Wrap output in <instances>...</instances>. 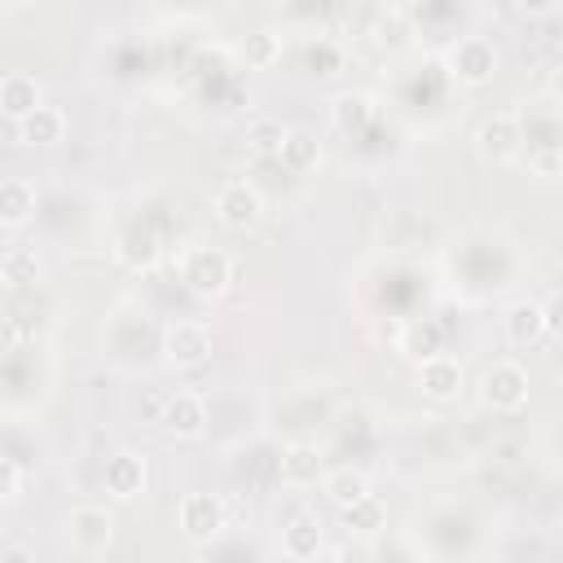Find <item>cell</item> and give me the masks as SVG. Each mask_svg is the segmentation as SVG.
<instances>
[{
	"instance_id": "6da1fadb",
	"label": "cell",
	"mask_w": 563,
	"mask_h": 563,
	"mask_svg": "<svg viewBox=\"0 0 563 563\" xmlns=\"http://www.w3.org/2000/svg\"><path fill=\"white\" fill-rule=\"evenodd\" d=\"M176 277L194 299H220V295H229V286L238 277V264L220 246H180Z\"/></svg>"
},
{
	"instance_id": "7a4b0ae2",
	"label": "cell",
	"mask_w": 563,
	"mask_h": 563,
	"mask_svg": "<svg viewBox=\"0 0 563 563\" xmlns=\"http://www.w3.org/2000/svg\"><path fill=\"white\" fill-rule=\"evenodd\" d=\"M501 66V48L488 40V35H457L449 48H444V70L462 84V88H484L493 84Z\"/></svg>"
},
{
	"instance_id": "3957f363",
	"label": "cell",
	"mask_w": 563,
	"mask_h": 563,
	"mask_svg": "<svg viewBox=\"0 0 563 563\" xmlns=\"http://www.w3.org/2000/svg\"><path fill=\"white\" fill-rule=\"evenodd\" d=\"M479 405L493 413H519L528 405V369L515 356L493 361L479 374Z\"/></svg>"
},
{
	"instance_id": "277c9868",
	"label": "cell",
	"mask_w": 563,
	"mask_h": 563,
	"mask_svg": "<svg viewBox=\"0 0 563 563\" xmlns=\"http://www.w3.org/2000/svg\"><path fill=\"white\" fill-rule=\"evenodd\" d=\"M211 211H216L220 229H229V233H251V229H260V220H264V194H260L251 180L233 176V180H224V185L216 189Z\"/></svg>"
},
{
	"instance_id": "5b68a950",
	"label": "cell",
	"mask_w": 563,
	"mask_h": 563,
	"mask_svg": "<svg viewBox=\"0 0 563 563\" xmlns=\"http://www.w3.org/2000/svg\"><path fill=\"white\" fill-rule=\"evenodd\" d=\"M176 528L189 545H211L229 528V506L216 493H185L176 506Z\"/></svg>"
},
{
	"instance_id": "8992f818",
	"label": "cell",
	"mask_w": 563,
	"mask_h": 563,
	"mask_svg": "<svg viewBox=\"0 0 563 563\" xmlns=\"http://www.w3.org/2000/svg\"><path fill=\"white\" fill-rule=\"evenodd\" d=\"M66 541H70V550L84 554V559L106 554V550L114 545V510H106V506H97V501L75 506V510L66 515Z\"/></svg>"
},
{
	"instance_id": "52a82bcc",
	"label": "cell",
	"mask_w": 563,
	"mask_h": 563,
	"mask_svg": "<svg viewBox=\"0 0 563 563\" xmlns=\"http://www.w3.org/2000/svg\"><path fill=\"white\" fill-rule=\"evenodd\" d=\"M163 361L172 369H198L211 361V325L207 321H194V317H180L163 330Z\"/></svg>"
},
{
	"instance_id": "ba28073f",
	"label": "cell",
	"mask_w": 563,
	"mask_h": 563,
	"mask_svg": "<svg viewBox=\"0 0 563 563\" xmlns=\"http://www.w3.org/2000/svg\"><path fill=\"white\" fill-rule=\"evenodd\" d=\"M418 391L427 396V400H435V405H453L462 391H466V369H462V361L453 356V352H431V356H422L418 361Z\"/></svg>"
},
{
	"instance_id": "9c48e42d",
	"label": "cell",
	"mask_w": 563,
	"mask_h": 563,
	"mask_svg": "<svg viewBox=\"0 0 563 563\" xmlns=\"http://www.w3.org/2000/svg\"><path fill=\"white\" fill-rule=\"evenodd\" d=\"M475 150H479L484 163H497V167L515 163L519 150H523V128H519V119H515L510 110L484 119V123L475 128Z\"/></svg>"
},
{
	"instance_id": "30bf717a",
	"label": "cell",
	"mask_w": 563,
	"mask_h": 563,
	"mask_svg": "<svg viewBox=\"0 0 563 563\" xmlns=\"http://www.w3.org/2000/svg\"><path fill=\"white\" fill-rule=\"evenodd\" d=\"M101 484H106V493H110L114 501H136V497H145V488H150V466H145L141 453L119 449V453L106 457Z\"/></svg>"
},
{
	"instance_id": "8fae6325",
	"label": "cell",
	"mask_w": 563,
	"mask_h": 563,
	"mask_svg": "<svg viewBox=\"0 0 563 563\" xmlns=\"http://www.w3.org/2000/svg\"><path fill=\"white\" fill-rule=\"evenodd\" d=\"M501 334L510 347H532L541 343L545 334H554V321L545 317V303L537 299H515L506 312H501Z\"/></svg>"
},
{
	"instance_id": "7c38bea8",
	"label": "cell",
	"mask_w": 563,
	"mask_h": 563,
	"mask_svg": "<svg viewBox=\"0 0 563 563\" xmlns=\"http://www.w3.org/2000/svg\"><path fill=\"white\" fill-rule=\"evenodd\" d=\"M207 422H211V413H207V400H202L198 391H172L167 413H163L158 427H163L172 440H198V435L207 431Z\"/></svg>"
},
{
	"instance_id": "4fadbf2b",
	"label": "cell",
	"mask_w": 563,
	"mask_h": 563,
	"mask_svg": "<svg viewBox=\"0 0 563 563\" xmlns=\"http://www.w3.org/2000/svg\"><path fill=\"white\" fill-rule=\"evenodd\" d=\"M321 475H325V453L312 440H290L282 449V484H290V488H317Z\"/></svg>"
},
{
	"instance_id": "5bb4252c",
	"label": "cell",
	"mask_w": 563,
	"mask_h": 563,
	"mask_svg": "<svg viewBox=\"0 0 563 563\" xmlns=\"http://www.w3.org/2000/svg\"><path fill=\"white\" fill-rule=\"evenodd\" d=\"M35 106H44L40 79L26 75V70H4V75H0V114H4L9 123H18V119H26Z\"/></svg>"
},
{
	"instance_id": "9a60e30c",
	"label": "cell",
	"mask_w": 563,
	"mask_h": 563,
	"mask_svg": "<svg viewBox=\"0 0 563 563\" xmlns=\"http://www.w3.org/2000/svg\"><path fill=\"white\" fill-rule=\"evenodd\" d=\"M35 185L26 176H0V229H26L35 220Z\"/></svg>"
},
{
	"instance_id": "2e32d148",
	"label": "cell",
	"mask_w": 563,
	"mask_h": 563,
	"mask_svg": "<svg viewBox=\"0 0 563 563\" xmlns=\"http://www.w3.org/2000/svg\"><path fill=\"white\" fill-rule=\"evenodd\" d=\"M13 128H18V141H22V145L48 150V145L66 141V128H70V123H66V110H62V106H48V101H44V106H35L26 119H18Z\"/></svg>"
},
{
	"instance_id": "e0dca14e",
	"label": "cell",
	"mask_w": 563,
	"mask_h": 563,
	"mask_svg": "<svg viewBox=\"0 0 563 563\" xmlns=\"http://www.w3.org/2000/svg\"><path fill=\"white\" fill-rule=\"evenodd\" d=\"M325 550V528L312 510H299L295 519L282 523V554L286 559H317Z\"/></svg>"
},
{
	"instance_id": "ac0fdd59",
	"label": "cell",
	"mask_w": 563,
	"mask_h": 563,
	"mask_svg": "<svg viewBox=\"0 0 563 563\" xmlns=\"http://www.w3.org/2000/svg\"><path fill=\"white\" fill-rule=\"evenodd\" d=\"M277 163H282L290 176L317 172V163H321V141H317V132H312V128H286V136H282V145H277Z\"/></svg>"
},
{
	"instance_id": "d6986e66",
	"label": "cell",
	"mask_w": 563,
	"mask_h": 563,
	"mask_svg": "<svg viewBox=\"0 0 563 563\" xmlns=\"http://www.w3.org/2000/svg\"><path fill=\"white\" fill-rule=\"evenodd\" d=\"M317 484H321V497H325L334 510H343V506L361 501L365 493H374V488H369V475H365L361 466H325V475H321Z\"/></svg>"
},
{
	"instance_id": "ffe728a7",
	"label": "cell",
	"mask_w": 563,
	"mask_h": 563,
	"mask_svg": "<svg viewBox=\"0 0 563 563\" xmlns=\"http://www.w3.org/2000/svg\"><path fill=\"white\" fill-rule=\"evenodd\" d=\"M444 347V325L440 321H405L400 325V334H396V352L405 356V361H422V356H431V352H440Z\"/></svg>"
},
{
	"instance_id": "44dd1931",
	"label": "cell",
	"mask_w": 563,
	"mask_h": 563,
	"mask_svg": "<svg viewBox=\"0 0 563 563\" xmlns=\"http://www.w3.org/2000/svg\"><path fill=\"white\" fill-rule=\"evenodd\" d=\"M40 277H44V260H40L31 246H9V251L0 255V282H4V286L22 290V286H35Z\"/></svg>"
},
{
	"instance_id": "7402d4cb",
	"label": "cell",
	"mask_w": 563,
	"mask_h": 563,
	"mask_svg": "<svg viewBox=\"0 0 563 563\" xmlns=\"http://www.w3.org/2000/svg\"><path fill=\"white\" fill-rule=\"evenodd\" d=\"M339 515H343V528H347V532H356V537H378V532L387 528V506H383L374 493H365L361 501L343 506Z\"/></svg>"
},
{
	"instance_id": "603a6c76",
	"label": "cell",
	"mask_w": 563,
	"mask_h": 563,
	"mask_svg": "<svg viewBox=\"0 0 563 563\" xmlns=\"http://www.w3.org/2000/svg\"><path fill=\"white\" fill-rule=\"evenodd\" d=\"M282 35L277 31H251L246 40H242V62L251 66V70H273L277 62H282Z\"/></svg>"
},
{
	"instance_id": "cb8c5ba5",
	"label": "cell",
	"mask_w": 563,
	"mask_h": 563,
	"mask_svg": "<svg viewBox=\"0 0 563 563\" xmlns=\"http://www.w3.org/2000/svg\"><path fill=\"white\" fill-rule=\"evenodd\" d=\"M282 136H286V123L282 119H251V128H246V145H251V154H260V158H277V145H282Z\"/></svg>"
},
{
	"instance_id": "d4e9b609",
	"label": "cell",
	"mask_w": 563,
	"mask_h": 563,
	"mask_svg": "<svg viewBox=\"0 0 563 563\" xmlns=\"http://www.w3.org/2000/svg\"><path fill=\"white\" fill-rule=\"evenodd\" d=\"M330 114H334V123H339L343 132H352V128H361V123L374 114V106H369L365 92H339V97L330 101Z\"/></svg>"
},
{
	"instance_id": "484cf974",
	"label": "cell",
	"mask_w": 563,
	"mask_h": 563,
	"mask_svg": "<svg viewBox=\"0 0 563 563\" xmlns=\"http://www.w3.org/2000/svg\"><path fill=\"white\" fill-rule=\"evenodd\" d=\"M167 400H172V391H167V387H150V391L141 396V405H136L141 427H158V422H163V413H167Z\"/></svg>"
},
{
	"instance_id": "4316f807",
	"label": "cell",
	"mask_w": 563,
	"mask_h": 563,
	"mask_svg": "<svg viewBox=\"0 0 563 563\" xmlns=\"http://www.w3.org/2000/svg\"><path fill=\"white\" fill-rule=\"evenodd\" d=\"M528 167L537 172V176H559V167H563V154H559V145H537V150H528Z\"/></svg>"
},
{
	"instance_id": "83f0119b",
	"label": "cell",
	"mask_w": 563,
	"mask_h": 563,
	"mask_svg": "<svg viewBox=\"0 0 563 563\" xmlns=\"http://www.w3.org/2000/svg\"><path fill=\"white\" fill-rule=\"evenodd\" d=\"M18 343H22V325H18V317L0 312V356H4V352H13Z\"/></svg>"
},
{
	"instance_id": "f1b7e54d",
	"label": "cell",
	"mask_w": 563,
	"mask_h": 563,
	"mask_svg": "<svg viewBox=\"0 0 563 563\" xmlns=\"http://www.w3.org/2000/svg\"><path fill=\"white\" fill-rule=\"evenodd\" d=\"M515 9H519L523 18H550V13L559 9V0H515Z\"/></svg>"
},
{
	"instance_id": "f546056e",
	"label": "cell",
	"mask_w": 563,
	"mask_h": 563,
	"mask_svg": "<svg viewBox=\"0 0 563 563\" xmlns=\"http://www.w3.org/2000/svg\"><path fill=\"white\" fill-rule=\"evenodd\" d=\"M4 9H9V4H4V0H0V22H4Z\"/></svg>"
},
{
	"instance_id": "4dcf8cb0",
	"label": "cell",
	"mask_w": 563,
	"mask_h": 563,
	"mask_svg": "<svg viewBox=\"0 0 563 563\" xmlns=\"http://www.w3.org/2000/svg\"><path fill=\"white\" fill-rule=\"evenodd\" d=\"M4 4H31V0H4Z\"/></svg>"
}]
</instances>
